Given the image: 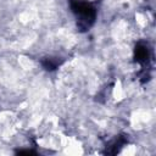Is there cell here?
Returning <instances> with one entry per match:
<instances>
[{
	"label": "cell",
	"mask_w": 156,
	"mask_h": 156,
	"mask_svg": "<svg viewBox=\"0 0 156 156\" xmlns=\"http://www.w3.org/2000/svg\"><path fill=\"white\" fill-rule=\"evenodd\" d=\"M69 9L76 18V24L79 32H88L96 22L98 7L88 0H69Z\"/></svg>",
	"instance_id": "1"
},
{
	"label": "cell",
	"mask_w": 156,
	"mask_h": 156,
	"mask_svg": "<svg viewBox=\"0 0 156 156\" xmlns=\"http://www.w3.org/2000/svg\"><path fill=\"white\" fill-rule=\"evenodd\" d=\"M134 62L140 66L138 78L141 84H145L151 78L152 71V51L147 41L139 40L134 46Z\"/></svg>",
	"instance_id": "2"
},
{
	"label": "cell",
	"mask_w": 156,
	"mask_h": 156,
	"mask_svg": "<svg viewBox=\"0 0 156 156\" xmlns=\"http://www.w3.org/2000/svg\"><path fill=\"white\" fill-rule=\"evenodd\" d=\"M126 144H128V135H127V134H118V135H116L113 139H111L108 143H106L104 154H107V155H116L117 152H119V150H121Z\"/></svg>",
	"instance_id": "3"
},
{
	"label": "cell",
	"mask_w": 156,
	"mask_h": 156,
	"mask_svg": "<svg viewBox=\"0 0 156 156\" xmlns=\"http://www.w3.org/2000/svg\"><path fill=\"white\" fill-rule=\"evenodd\" d=\"M63 61L65 60L58 56H46V57L40 58V65L45 71L52 72V71L57 69L63 63Z\"/></svg>",
	"instance_id": "4"
}]
</instances>
